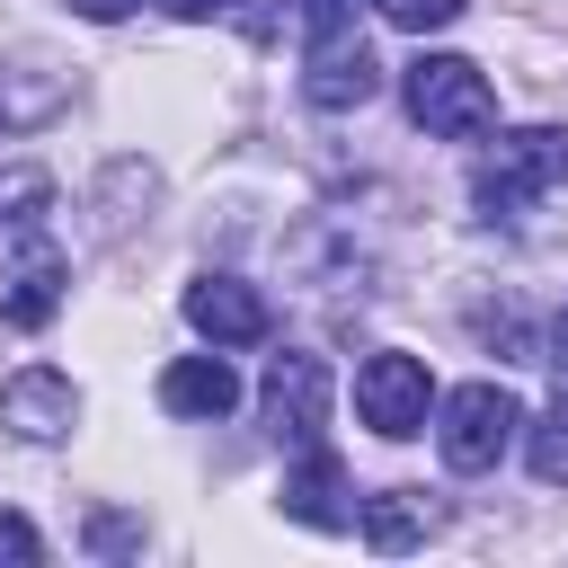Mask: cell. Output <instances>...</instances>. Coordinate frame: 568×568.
<instances>
[{
  "mask_svg": "<svg viewBox=\"0 0 568 568\" xmlns=\"http://www.w3.org/2000/svg\"><path fill=\"white\" fill-rule=\"evenodd\" d=\"M293 524H311V532H346L355 524V497H346V470H337V453L328 444H302V462L284 470V497H275Z\"/></svg>",
  "mask_w": 568,
  "mask_h": 568,
  "instance_id": "cell-10",
  "label": "cell"
},
{
  "mask_svg": "<svg viewBox=\"0 0 568 568\" xmlns=\"http://www.w3.org/2000/svg\"><path fill=\"white\" fill-rule=\"evenodd\" d=\"M328 355H311V346H284V355H266V382H257V408H266V426H275V444H320V426H328Z\"/></svg>",
  "mask_w": 568,
  "mask_h": 568,
  "instance_id": "cell-5",
  "label": "cell"
},
{
  "mask_svg": "<svg viewBox=\"0 0 568 568\" xmlns=\"http://www.w3.org/2000/svg\"><path fill=\"white\" fill-rule=\"evenodd\" d=\"M169 9H178V18H195V27H204V18H231V9H240V0H169Z\"/></svg>",
  "mask_w": 568,
  "mask_h": 568,
  "instance_id": "cell-21",
  "label": "cell"
},
{
  "mask_svg": "<svg viewBox=\"0 0 568 568\" xmlns=\"http://www.w3.org/2000/svg\"><path fill=\"white\" fill-rule=\"evenodd\" d=\"M160 408H169V417H204V426L231 417V408H240V373H231V355H222V346H213V355H178V364L160 373Z\"/></svg>",
  "mask_w": 568,
  "mask_h": 568,
  "instance_id": "cell-11",
  "label": "cell"
},
{
  "mask_svg": "<svg viewBox=\"0 0 568 568\" xmlns=\"http://www.w3.org/2000/svg\"><path fill=\"white\" fill-rule=\"evenodd\" d=\"M355 417H364L382 444H408V435H426V417H435V373H426V355L373 346V355L355 364Z\"/></svg>",
  "mask_w": 568,
  "mask_h": 568,
  "instance_id": "cell-4",
  "label": "cell"
},
{
  "mask_svg": "<svg viewBox=\"0 0 568 568\" xmlns=\"http://www.w3.org/2000/svg\"><path fill=\"white\" fill-rule=\"evenodd\" d=\"M142 0H71V18H98V27H115V18H133Z\"/></svg>",
  "mask_w": 568,
  "mask_h": 568,
  "instance_id": "cell-20",
  "label": "cell"
},
{
  "mask_svg": "<svg viewBox=\"0 0 568 568\" xmlns=\"http://www.w3.org/2000/svg\"><path fill=\"white\" fill-rule=\"evenodd\" d=\"M399 98H408L417 133H435V142H479V133L497 124V89H488V71L462 62V53H417L408 80H399Z\"/></svg>",
  "mask_w": 568,
  "mask_h": 568,
  "instance_id": "cell-3",
  "label": "cell"
},
{
  "mask_svg": "<svg viewBox=\"0 0 568 568\" xmlns=\"http://www.w3.org/2000/svg\"><path fill=\"white\" fill-rule=\"evenodd\" d=\"M550 186H568V124H515L479 151L470 169V204L488 222H524Z\"/></svg>",
  "mask_w": 568,
  "mask_h": 568,
  "instance_id": "cell-1",
  "label": "cell"
},
{
  "mask_svg": "<svg viewBox=\"0 0 568 568\" xmlns=\"http://www.w3.org/2000/svg\"><path fill=\"white\" fill-rule=\"evenodd\" d=\"M302 98H311L320 115L373 106V98H382V62H373V44H364L355 27H328V36H311V62H302Z\"/></svg>",
  "mask_w": 568,
  "mask_h": 568,
  "instance_id": "cell-6",
  "label": "cell"
},
{
  "mask_svg": "<svg viewBox=\"0 0 568 568\" xmlns=\"http://www.w3.org/2000/svg\"><path fill=\"white\" fill-rule=\"evenodd\" d=\"M62 275H71V266H62V248H53V240H27V248H18V266H9L0 320H9V328H44V320L62 311Z\"/></svg>",
  "mask_w": 568,
  "mask_h": 568,
  "instance_id": "cell-12",
  "label": "cell"
},
{
  "mask_svg": "<svg viewBox=\"0 0 568 568\" xmlns=\"http://www.w3.org/2000/svg\"><path fill=\"white\" fill-rule=\"evenodd\" d=\"M541 364H550V382H559V408H568V311L541 328Z\"/></svg>",
  "mask_w": 568,
  "mask_h": 568,
  "instance_id": "cell-18",
  "label": "cell"
},
{
  "mask_svg": "<svg viewBox=\"0 0 568 568\" xmlns=\"http://www.w3.org/2000/svg\"><path fill=\"white\" fill-rule=\"evenodd\" d=\"M373 9H382V18L399 27V36H435V27H453V18L470 9V0H373Z\"/></svg>",
  "mask_w": 568,
  "mask_h": 568,
  "instance_id": "cell-15",
  "label": "cell"
},
{
  "mask_svg": "<svg viewBox=\"0 0 568 568\" xmlns=\"http://www.w3.org/2000/svg\"><path fill=\"white\" fill-rule=\"evenodd\" d=\"M186 328H195L204 346H257V337L275 328V311H266V293H257L248 275L204 266V275L186 284Z\"/></svg>",
  "mask_w": 568,
  "mask_h": 568,
  "instance_id": "cell-7",
  "label": "cell"
},
{
  "mask_svg": "<svg viewBox=\"0 0 568 568\" xmlns=\"http://www.w3.org/2000/svg\"><path fill=\"white\" fill-rule=\"evenodd\" d=\"M524 453H532L541 488H568V408L559 417H524Z\"/></svg>",
  "mask_w": 568,
  "mask_h": 568,
  "instance_id": "cell-14",
  "label": "cell"
},
{
  "mask_svg": "<svg viewBox=\"0 0 568 568\" xmlns=\"http://www.w3.org/2000/svg\"><path fill=\"white\" fill-rule=\"evenodd\" d=\"M355 524H364L373 550H417L426 532H444V506H435L426 488H382V497L355 506Z\"/></svg>",
  "mask_w": 568,
  "mask_h": 568,
  "instance_id": "cell-13",
  "label": "cell"
},
{
  "mask_svg": "<svg viewBox=\"0 0 568 568\" xmlns=\"http://www.w3.org/2000/svg\"><path fill=\"white\" fill-rule=\"evenodd\" d=\"M0 426H9L18 444H62V435L80 426V382L53 373V364L9 373V382H0Z\"/></svg>",
  "mask_w": 568,
  "mask_h": 568,
  "instance_id": "cell-8",
  "label": "cell"
},
{
  "mask_svg": "<svg viewBox=\"0 0 568 568\" xmlns=\"http://www.w3.org/2000/svg\"><path fill=\"white\" fill-rule=\"evenodd\" d=\"M89 541H98V550H133L142 524H124V515H89Z\"/></svg>",
  "mask_w": 568,
  "mask_h": 568,
  "instance_id": "cell-19",
  "label": "cell"
},
{
  "mask_svg": "<svg viewBox=\"0 0 568 568\" xmlns=\"http://www.w3.org/2000/svg\"><path fill=\"white\" fill-rule=\"evenodd\" d=\"M62 106H71V71H62L53 53H9V62H0V142L53 124Z\"/></svg>",
  "mask_w": 568,
  "mask_h": 568,
  "instance_id": "cell-9",
  "label": "cell"
},
{
  "mask_svg": "<svg viewBox=\"0 0 568 568\" xmlns=\"http://www.w3.org/2000/svg\"><path fill=\"white\" fill-rule=\"evenodd\" d=\"M524 435V399L506 382H462V390H435V453L444 470H497Z\"/></svg>",
  "mask_w": 568,
  "mask_h": 568,
  "instance_id": "cell-2",
  "label": "cell"
},
{
  "mask_svg": "<svg viewBox=\"0 0 568 568\" xmlns=\"http://www.w3.org/2000/svg\"><path fill=\"white\" fill-rule=\"evenodd\" d=\"M284 27H302V36H328V27H355V0H284Z\"/></svg>",
  "mask_w": 568,
  "mask_h": 568,
  "instance_id": "cell-16",
  "label": "cell"
},
{
  "mask_svg": "<svg viewBox=\"0 0 568 568\" xmlns=\"http://www.w3.org/2000/svg\"><path fill=\"white\" fill-rule=\"evenodd\" d=\"M36 550H44L36 524L27 515H0V568H36Z\"/></svg>",
  "mask_w": 568,
  "mask_h": 568,
  "instance_id": "cell-17",
  "label": "cell"
}]
</instances>
